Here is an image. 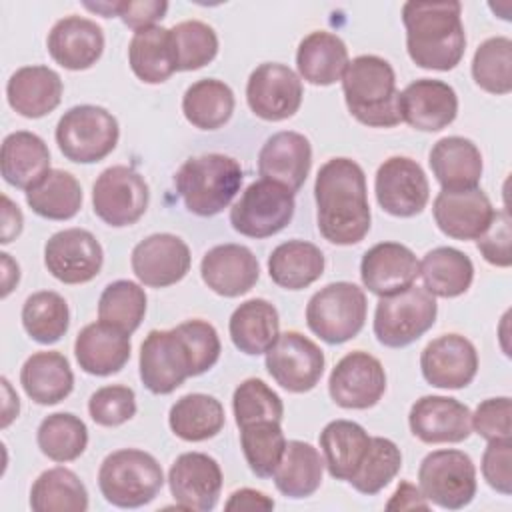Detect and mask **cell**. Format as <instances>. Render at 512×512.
Wrapping results in <instances>:
<instances>
[{"instance_id": "cell-1", "label": "cell", "mask_w": 512, "mask_h": 512, "mask_svg": "<svg viewBox=\"0 0 512 512\" xmlns=\"http://www.w3.org/2000/svg\"><path fill=\"white\" fill-rule=\"evenodd\" d=\"M316 222L324 240L338 246H352L364 240L370 230V204L366 176L350 158H330L314 182Z\"/></svg>"}, {"instance_id": "cell-2", "label": "cell", "mask_w": 512, "mask_h": 512, "mask_svg": "<svg viewBox=\"0 0 512 512\" xmlns=\"http://www.w3.org/2000/svg\"><path fill=\"white\" fill-rule=\"evenodd\" d=\"M460 2H406L402 22L410 60L426 70H452L466 50Z\"/></svg>"}, {"instance_id": "cell-3", "label": "cell", "mask_w": 512, "mask_h": 512, "mask_svg": "<svg viewBox=\"0 0 512 512\" xmlns=\"http://www.w3.org/2000/svg\"><path fill=\"white\" fill-rule=\"evenodd\" d=\"M342 92L348 112L360 124L392 128L402 122L396 74L388 60L374 54L352 58L342 74Z\"/></svg>"}, {"instance_id": "cell-4", "label": "cell", "mask_w": 512, "mask_h": 512, "mask_svg": "<svg viewBox=\"0 0 512 512\" xmlns=\"http://www.w3.org/2000/svg\"><path fill=\"white\" fill-rule=\"evenodd\" d=\"M242 166L226 154L188 158L174 176V186L188 212L208 218L230 206L242 186Z\"/></svg>"}, {"instance_id": "cell-5", "label": "cell", "mask_w": 512, "mask_h": 512, "mask_svg": "<svg viewBox=\"0 0 512 512\" xmlns=\"http://www.w3.org/2000/svg\"><path fill=\"white\" fill-rule=\"evenodd\" d=\"M164 486L158 460L138 448L108 454L98 470V488L106 502L118 508H140L152 502Z\"/></svg>"}, {"instance_id": "cell-6", "label": "cell", "mask_w": 512, "mask_h": 512, "mask_svg": "<svg viewBox=\"0 0 512 512\" xmlns=\"http://www.w3.org/2000/svg\"><path fill=\"white\" fill-rule=\"evenodd\" d=\"M56 144L60 152L76 164L104 160L118 144V120L102 106L80 104L66 110L56 124Z\"/></svg>"}, {"instance_id": "cell-7", "label": "cell", "mask_w": 512, "mask_h": 512, "mask_svg": "<svg viewBox=\"0 0 512 512\" xmlns=\"http://www.w3.org/2000/svg\"><path fill=\"white\" fill-rule=\"evenodd\" d=\"M366 294L352 282L320 288L306 306L308 328L326 344H342L360 334L366 322Z\"/></svg>"}, {"instance_id": "cell-8", "label": "cell", "mask_w": 512, "mask_h": 512, "mask_svg": "<svg viewBox=\"0 0 512 512\" xmlns=\"http://www.w3.org/2000/svg\"><path fill=\"white\" fill-rule=\"evenodd\" d=\"M438 314L436 296L424 286H410L380 298L374 312V336L382 346L404 348L428 332Z\"/></svg>"}, {"instance_id": "cell-9", "label": "cell", "mask_w": 512, "mask_h": 512, "mask_svg": "<svg viewBox=\"0 0 512 512\" xmlns=\"http://www.w3.org/2000/svg\"><path fill=\"white\" fill-rule=\"evenodd\" d=\"M424 498L446 510H460L476 496V466L462 450H434L418 468Z\"/></svg>"}, {"instance_id": "cell-10", "label": "cell", "mask_w": 512, "mask_h": 512, "mask_svg": "<svg viewBox=\"0 0 512 512\" xmlns=\"http://www.w3.org/2000/svg\"><path fill=\"white\" fill-rule=\"evenodd\" d=\"M294 192L272 180L252 182L230 208L232 228L248 238H268L284 230L294 216Z\"/></svg>"}, {"instance_id": "cell-11", "label": "cell", "mask_w": 512, "mask_h": 512, "mask_svg": "<svg viewBox=\"0 0 512 512\" xmlns=\"http://www.w3.org/2000/svg\"><path fill=\"white\" fill-rule=\"evenodd\" d=\"M190 376H198L196 362L180 328L150 330L140 346L142 384L152 394H170Z\"/></svg>"}, {"instance_id": "cell-12", "label": "cell", "mask_w": 512, "mask_h": 512, "mask_svg": "<svg viewBox=\"0 0 512 512\" xmlns=\"http://www.w3.org/2000/svg\"><path fill=\"white\" fill-rule=\"evenodd\" d=\"M148 184L130 166L106 168L92 186L94 214L108 226L122 228L138 222L148 208Z\"/></svg>"}, {"instance_id": "cell-13", "label": "cell", "mask_w": 512, "mask_h": 512, "mask_svg": "<svg viewBox=\"0 0 512 512\" xmlns=\"http://www.w3.org/2000/svg\"><path fill=\"white\" fill-rule=\"evenodd\" d=\"M266 370L284 390L304 394L322 378L324 352L308 336L288 330L266 352Z\"/></svg>"}, {"instance_id": "cell-14", "label": "cell", "mask_w": 512, "mask_h": 512, "mask_svg": "<svg viewBox=\"0 0 512 512\" xmlns=\"http://www.w3.org/2000/svg\"><path fill=\"white\" fill-rule=\"evenodd\" d=\"M374 192L380 208L398 218L420 214L430 198L422 166L408 156H392L378 166Z\"/></svg>"}, {"instance_id": "cell-15", "label": "cell", "mask_w": 512, "mask_h": 512, "mask_svg": "<svg viewBox=\"0 0 512 512\" xmlns=\"http://www.w3.org/2000/svg\"><path fill=\"white\" fill-rule=\"evenodd\" d=\"M386 390V372L380 360L354 350L336 362L328 378V394L340 408L366 410L378 404Z\"/></svg>"}, {"instance_id": "cell-16", "label": "cell", "mask_w": 512, "mask_h": 512, "mask_svg": "<svg viewBox=\"0 0 512 512\" xmlns=\"http://www.w3.org/2000/svg\"><path fill=\"white\" fill-rule=\"evenodd\" d=\"M104 250L84 228H66L52 234L44 246V266L64 284H84L98 276Z\"/></svg>"}, {"instance_id": "cell-17", "label": "cell", "mask_w": 512, "mask_h": 512, "mask_svg": "<svg viewBox=\"0 0 512 512\" xmlns=\"http://www.w3.org/2000/svg\"><path fill=\"white\" fill-rule=\"evenodd\" d=\"M246 102L262 120L280 122L292 118L302 104V80L284 64H260L248 78Z\"/></svg>"}, {"instance_id": "cell-18", "label": "cell", "mask_w": 512, "mask_h": 512, "mask_svg": "<svg viewBox=\"0 0 512 512\" xmlns=\"http://www.w3.org/2000/svg\"><path fill=\"white\" fill-rule=\"evenodd\" d=\"M168 486L178 508L208 512L222 492L220 464L204 452H184L168 470Z\"/></svg>"}, {"instance_id": "cell-19", "label": "cell", "mask_w": 512, "mask_h": 512, "mask_svg": "<svg viewBox=\"0 0 512 512\" xmlns=\"http://www.w3.org/2000/svg\"><path fill=\"white\" fill-rule=\"evenodd\" d=\"M132 272L148 288H166L180 282L192 264L188 244L176 234L160 232L140 240L130 256Z\"/></svg>"}, {"instance_id": "cell-20", "label": "cell", "mask_w": 512, "mask_h": 512, "mask_svg": "<svg viewBox=\"0 0 512 512\" xmlns=\"http://www.w3.org/2000/svg\"><path fill=\"white\" fill-rule=\"evenodd\" d=\"M424 380L434 388H466L478 372V352L460 334H442L426 344L420 354Z\"/></svg>"}, {"instance_id": "cell-21", "label": "cell", "mask_w": 512, "mask_h": 512, "mask_svg": "<svg viewBox=\"0 0 512 512\" xmlns=\"http://www.w3.org/2000/svg\"><path fill=\"white\" fill-rule=\"evenodd\" d=\"M434 222L454 240H478L490 226L496 210L476 186L466 190H440L432 204Z\"/></svg>"}, {"instance_id": "cell-22", "label": "cell", "mask_w": 512, "mask_h": 512, "mask_svg": "<svg viewBox=\"0 0 512 512\" xmlns=\"http://www.w3.org/2000/svg\"><path fill=\"white\" fill-rule=\"evenodd\" d=\"M402 122L422 132H438L454 122L458 114V96L442 80L420 78L410 82L398 96Z\"/></svg>"}, {"instance_id": "cell-23", "label": "cell", "mask_w": 512, "mask_h": 512, "mask_svg": "<svg viewBox=\"0 0 512 512\" xmlns=\"http://www.w3.org/2000/svg\"><path fill=\"white\" fill-rule=\"evenodd\" d=\"M420 276L416 254L400 242H378L368 248L360 262L364 288L384 298L410 288Z\"/></svg>"}, {"instance_id": "cell-24", "label": "cell", "mask_w": 512, "mask_h": 512, "mask_svg": "<svg viewBox=\"0 0 512 512\" xmlns=\"http://www.w3.org/2000/svg\"><path fill=\"white\" fill-rule=\"evenodd\" d=\"M470 408L450 396H422L408 414L410 432L424 444L462 442L470 436Z\"/></svg>"}, {"instance_id": "cell-25", "label": "cell", "mask_w": 512, "mask_h": 512, "mask_svg": "<svg viewBox=\"0 0 512 512\" xmlns=\"http://www.w3.org/2000/svg\"><path fill=\"white\" fill-rule=\"evenodd\" d=\"M200 276L212 292L236 298L254 288L260 278V264L252 250L242 244H218L204 254Z\"/></svg>"}, {"instance_id": "cell-26", "label": "cell", "mask_w": 512, "mask_h": 512, "mask_svg": "<svg viewBox=\"0 0 512 512\" xmlns=\"http://www.w3.org/2000/svg\"><path fill=\"white\" fill-rule=\"evenodd\" d=\"M312 166L310 140L292 130L272 134L258 152V172L264 180L282 184L298 192L306 182Z\"/></svg>"}, {"instance_id": "cell-27", "label": "cell", "mask_w": 512, "mask_h": 512, "mask_svg": "<svg viewBox=\"0 0 512 512\" xmlns=\"http://www.w3.org/2000/svg\"><path fill=\"white\" fill-rule=\"evenodd\" d=\"M46 48L56 64L66 70H86L104 52L102 28L82 16H64L48 32Z\"/></svg>"}, {"instance_id": "cell-28", "label": "cell", "mask_w": 512, "mask_h": 512, "mask_svg": "<svg viewBox=\"0 0 512 512\" xmlns=\"http://www.w3.org/2000/svg\"><path fill=\"white\" fill-rule=\"evenodd\" d=\"M130 334L102 320L84 326L74 340L78 366L92 376L120 372L130 360Z\"/></svg>"}, {"instance_id": "cell-29", "label": "cell", "mask_w": 512, "mask_h": 512, "mask_svg": "<svg viewBox=\"0 0 512 512\" xmlns=\"http://www.w3.org/2000/svg\"><path fill=\"white\" fill-rule=\"evenodd\" d=\"M62 90V78L56 70L48 66H22L10 76L6 98L20 116L42 118L58 108Z\"/></svg>"}, {"instance_id": "cell-30", "label": "cell", "mask_w": 512, "mask_h": 512, "mask_svg": "<svg viewBox=\"0 0 512 512\" xmlns=\"http://www.w3.org/2000/svg\"><path fill=\"white\" fill-rule=\"evenodd\" d=\"M0 166L10 186L28 192L50 172V150L38 134L16 130L2 142Z\"/></svg>"}, {"instance_id": "cell-31", "label": "cell", "mask_w": 512, "mask_h": 512, "mask_svg": "<svg viewBox=\"0 0 512 512\" xmlns=\"http://www.w3.org/2000/svg\"><path fill=\"white\" fill-rule=\"evenodd\" d=\"M430 168L442 190L476 188L482 178V154L464 136L440 138L428 156Z\"/></svg>"}, {"instance_id": "cell-32", "label": "cell", "mask_w": 512, "mask_h": 512, "mask_svg": "<svg viewBox=\"0 0 512 512\" xmlns=\"http://www.w3.org/2000/svg\"><path fill=\"white\" fill-rule=\"evenodd\" d=\"M348 62V48L344 40L326 30L310 32L302 38L296 50L298 74L314 86H330L342 80Z\"/></svg>"}, {"instance_id": "cell-33", "label": "cell", "mask_w": 512, "mask_h": 512, "mask_svg": "<svg viewBox=\"0 0 512 512\" xmlns=\"http://www.w3.org/2000/svg\"><path fill=\"white\" fill-rule=\"evenodd\" d=\"M20 384L30 400L42 406H52L72 392L74 374L64 354L56 350L34 352L22 364Z\"/></svg>"}, {"instance_id": "cell-34", "label": "cell", "mask_w": 512, "mask_h": 512, "mask_svg": "<svg viewBox=\"0 0 512 512\" xmlns=\"http://www.w3.org/2000/svg\"><path fill=\"white\" fill-rule=\"evenodd\" d=\"M228 332L240 352L248 356L266 354L280 334L278 310L264 298H250L232 312Z\"/></svg>"}, {"instance_id": "cell-35", "label": "cell", "mask_w": 512, "mask_h": 512, "mask_svg": "<svg viewBox=\"0 0 512 512\" xmlns=\"http://www.w3.org/2000/svg\"><path fill=\"white\" fill-rule=\"evenodd\" d=\"M368 432L352 420H332L320 432V448L328 474L336 480H350L360 468L368 446Z\"/></svg>"}, {"instance_id": "cell-36", "label": "cell", "mask_w": 512, "mask_h": 512, "mask_svg": "<svg viewBox=\"0 0 512 512\" xmlns=\"http://www.w3.org/2000/svg\"><path fill=\"white\" fill-rule=\"evenodd\" d=\"M268 274L284 290H302L324 274V254L306 240L282 242L268 256Z\"/></svg>"}, {"instance_id": "cell-37", "label": "cell", "mask_w": 512, "mask_h": 512, "mask_svg": "<svg viewBox=\"0 0 512 512\" xmlns=\"http://www.w3.org/2000/svg\"><path fill=\"white\" fill-rule=\"evenodd\" d=\"M128 62L136 78H140L142 82H166L178 70L170 28L152 26L134 32L128 44Z\"/></svg>"}, {"instance_id": "cell-38", "label": "cell", "mask_w": 512, "mask_h": 512, "mask_svg": "<svg viewBox=\"0 0 512 512\" xmlns=\"http://www.w3.org/2000/svg\"><path fill=\"white\" fill-rule=\"evenodd\" d=\"M324 474V458L320 452L302 440L286 442L280 464L276 466L272 478L276 488L288 498H308L320 484Z\"/></svg>"}, {"instance_id": "cell-39", "label": "cell", "mask_w": 512, "mask_h": 512, "mask_svg": "<svg viewBox=\"0 0 512 512\" xmlns=\"http://www.w3.org/2000/svg\"><path fill=\"white\" fill-rule=\"evenodd\" d=\"M420 276L432 296L456 298L470 288L474 264L464 252L452 246H438L422 258Z\"/></svg>"}, {"instance_id": "cell-40", "label": "cell", "mask_w": 512, "mask_h": 512, "mask_svg": "<svg viewBox=\"0 0 512 512\" xmlns=\"http://www.w3.org/2000/svg\"><path fill=\"white\" fill-rule=\"evenodd\" d=\"M224 408L210 394L192 392L178 398L168 414L170 430L186 442L214 438L224 428Z\"/></svg>"}, {"instance_id": "cell-41", "label": "cell", "mask_w": 512, "mask_h": 512, "mask_svg": "<svg viewBox=\"0 0 512 512\" xmlns=\"http://www.w3.org/2000/svg\"><path fill=\"white\" fill-rule=\"evenodd\" d=\"M182 112L194 128L218 130L234 112V92L222 80L202 78L186 88L182 96Z\"/></svg>"}, {"instance_id": "cell-42", "label": "cell", "mask_w": 512, "mask_h": 512, "mask_svg": "<svg viewBox=\"0 0 512 512\" xmlns=\"http://www.w3.org/2000/svg\"><path fill=\"white\" fill-rule=\"evenodd\" d=\"M30 508L36 512H84L88 510V490L72 470L48 468L30 488Z\"/></svg>"}, {"instance_id": "cell-43", "label": "cell", "mask_w": 512, "mask_h": 512, "mask_svg": "<svg viewBox=\"0 0 512 512\" xmlns=\"http://www.w3.org/2000/svg\"><path fill=\"white\" fill-rule=\"evenodd\" d=\"M26 204L42 218L70 220L82 206V186L70 172L54 168L26 192Z\"/></svg>"}, {"instance_id": "cell-44", "label": "cell", "mask_w": 512, "mask_h": 512, "mask_svg": "<svg viewBox=\"0 0 512 512\" xmlns=\"http://www.w3.org/2000/svg\"><path fill=\"white\" fill-rule=\"evenodd\" d=\"M22 326L38 344L58 342L70 326L68 302L52 290L30 294L22 306Z\"/></svg>"}, {"instance_id": "cell-45", "label": "cell", "mask_w": 512, "mask_h": 512, "mask_svg": "<svg viewBox=\"0 0 512 512\" xmlns=\"http://www.w3.org/2000/svg\"><path fill=\"white\" fill-rule=\"evenodd\" d=\"M36 442L40 452L50 460L72 462L88 446V428L70 412L48 414L36 430Z\"/></svg>"}, {"instance_id": "cell-46", "label": "cell", "mask_w": 512, "mask_h": 512, "mask_svg": "<svg viewBox=\"0 0 512 512\" xmlns=\"http://www.w3.org/2000/svg\"><path fill=\"white\" fill-rule=\"evenodd\" d=\"M240 446L250 470L258 478H270L286 450L280 422L262 420L240 428Z\"/></svg>"}, {"instance_id": "cell-47", "label": "cell", "mask_w": 512, "mask_h": 512, "mask_svg": "<svg viewBox=\"0 0 512 512\" xmlns=\"http://www.w3.org/2000/svg\"><path fill=\"white\" fill-rule=\"evenodd\" d=\"M146 314V292L132 280L110 282L98 300V320L132 334Z\"/></svg>"}, {"instance_id": "cell-48", "label": "cell", "mask_w": 512, "mask_h": 512, "mask_svg": "<svg viewBox=\"0 0 512 512\" xmlns=\"http://www.w3.org/2000/svg\"><path fill=\"white\" fill-rule=\"evenodd\" d=\"M472 78L490 94H508L512 90V40L506 36L484 40L472 58Z\"/></svg>"}, {"instance_id": "cell-49", "label": "cell", "mask_w": 512, "mask_h": 512, "mask_svg": "<svg viewBox=\"0 0 512 512\" xmlns=\"http://www.w3.org/2000/svg\"><path fill=\"white\" fill-rule=\"evenodd\" d=\"M402 468V452L400 448L382 436H372L368 452L356 470V474L348 480L354 490L360 494L372 496L386 488Z\"/></svg>"}, {"instance_id": "cell-50", "label": "cell", "mask_w": 512, "mask_h": 512, "mask_svg": "<svg viewBox=\"0 0 512 512\" xmlns=\"http://www.w3.org/2000/svg\"><path fill=\"white\" fill-rule=\"evenodd\" d=\"M176 68L182 72L210 64L218 54V36L212 26L200 20H184L170 28Z\"/></svg>"}, {"instance_id": "cell-51", "label": "cell", "mask_w": 512, "mask_h": 512, "mask_svg": "<svg viewBox=\"0 0 512 512\" xmlns=\"http://www.w3.org/2000/svg\"><path fill=\"white\" fill-rule=\"evenodd\" d=\"M232 410L238 428L262 420L282 422L284 416L282 398L260 378H246L236 386Z\"/></svg>"}, {"instance_id": "cell-52", "label": "cell", "mask_w": 512, "mask_h": 512, "mask_svg": "<svg viewBox=\"0 0 512 512\" xmlns=\"http://www.w3.org/2000/svg\"><path fill=\"white\" fill-rule=\"evenodd\" d=\"M88 414L98 426H120L136 414V394L122 384L102 386L90 396Z\"/></svg>"}, {"instance_id": "cell-53", "label": "cell", "mask_w": 512, "mask_h": 512, "mask_svg": "<svg viewBox=\"0 0 512 512\" xmlns=\"http://www.w3.org/2000/svg\"><path fill=\"white\" fill-rule=\"evenodd\" d=\"M470 424L484 440H512V404L508 396L480 402L470 416Z\"/></svg>"}, {"instance_id": "cell-54", "label": "cell", "mask_w": 512, "mask_h": 512, "mask_svg": "<svg viewBox=\"0 0 512 512\" xmlns=\"http://www.w3.org/2000/svg\"><path fill=\"white\" fill-rule=\"evenodd\" d=\"M510 214L508 210H500L494 214L490 226L484 230V234L478 238V250L482 258L498 268H508L512 264L510 256Z\"/></svg>"}, {"instance_id": "cell-55", "label": "cell", "mask_w": 512, "mask_h": 512, "mask_svg": "<svg viewBox=\"0 0 512 512\" xmlns=\"http://www.w3.org/2000/svg\"><path fill=\"white\" fill-rule=\"evenodd\" d=\"M512 440H492L482 454V476L490 488L512 494Z\"/></svg>"}, {"instance_id": "cell-56", "label": "cell", "mask_w": 512, "mask_h": 512, "mask_svg": "<svg viewBox=\"0 0 512 512\" xmlns=\"http://www.w3.org/2000/svg\"><path fill=\"white\" fill-rule=\"evenodd\" d=\"M168 12V2L164 0H118L116 16L132 28L134 32L156 26Z\"/></svg>"}, {"instance_id": "cell-57", "label": "cell", "mask_w": 512, "mask_h": 512, "mask_svg": "<svg viewBox=\"0 0 512 512\" xmlns=\"http://www.w3.org/2000/svg\"><path fill=\"white\" fill-rule=\"evenodd\" d=\"M428 510L430 502L424 498L420 488L402 480L386 504V510Z\"/></svg>"}, {"instance_id": "cell-58", "label": "cell", "mask_w": 512, "mask_h": 512, "mask_svg": "<svg viewBox=\"0 0 512 512\" xmlns=\"http://www.w3.org/2000/svg\"><path fill=\"white\" fill-rule=\"evenodd\" d=\"M274 500L254 488H240L230 494L226 510H272Z\"/></svg>"}, {"instance_id": "cell-59", "label": "cell", "mask_w": 512, "mask_h": 512, "mask_svg": "<svg viewBox=\"0 0 512 512\" xmlns=\"http://www.w3.org/2000/svg\"><path fill=\"white\" fill-rule=\"evenodd\" d=\"M22 212L20 208L4 194L2 196V244L12 242L22 232Z\"/></svg>"}, {"instance_id": "cell-60", "label": "cell", "mask_w": 512, "mask_h": 512, "mask_svg": "<svg viewBox=\"0 0 512 512\" xmlns=\"http://www.w3.org/2000/svg\"><path fill=\"white\" fill-rule=\"evenodd\" d=\"M0 256H2V270H4L2 272V296L6 298L12 292V288L18 284V280H20V268L10 258V254L2 252Z\"/></svg>"}, {"instance_id": "cell-61", "label": "cell", "mask_w": 512, "mask_h": 512, "mask_svg": "<svg viewBox=\"0 0 512 512\" xmlns=\"http://www.w3.org/2000/svg\"><path fill=\"white\" fill-rule=\"evenodd\" d=\"M2 388H4V394H6V402H4V418H2V426L6 428L16 416H18V410H20V402H18V396L12 392V386L6 378H2Z\"/></svg>"}]
</instances>
